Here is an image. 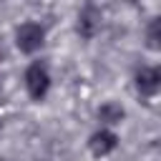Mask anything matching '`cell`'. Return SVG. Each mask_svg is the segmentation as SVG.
<instances>
[{"label": "cell", "instance_id": "cell-7", "mask_svg": "<svg viewBox=\"0 0 161 161\" xmlns=\"http://www.w3.org/2000/svg\"><path fill=\"white\" fill-rule=\"evenodd\" d=\"M146 40H148V48L151 50H158V18H153L146 28Z\"/></svg>", "mask_w": 161, "mask_h": 161}, {"label": "cell", "instance_id": "cell-1", "mask_svg": "<svg viewBox=\"0 0 161 161\" xmlns=\"http://www.w3.org/2000/svg\"><path fill=\"white\" fill-rule=\"evenodd\" d=\"M25 91L33 101H43L50 91V73L43 60H33L25 70Z\"/></svg>", "mask_w": 161, "mask_h": 161}, {"label": "cell", "instance_id": "cell-3", "mask_svg": "<svg viewBox=\"0 0 161 161\" xmlns=\"http://www.w3.org/2000/svg\"><path fill=\"white\" fill-rule=\"evenodd\" d=\"M101 25H103V15H101V10H98L93 3H86L83 10L78 13V25H75L78 35H80L83 40H93V38L98 35Z\"/></svg>", "mask_w": 161, "mask_h": 161}, {"label": "cell", "instance_id": "cell-4", "mask_svg": "<svg viewBox=\"0 0 161 161\" xmlns=\"http://www.w3.org/2000/svg\"><path fill=\"white\" fill-rule=\"evenodd\" d=\"M136 80V91L141 98H153L161 88V70L156 65H141L133 75Z\"/></svg>", "mask_w": 161, "mask_h": 161}, {"label": "cell", "instance_id": "cell-6", "mask_svg": "<svg viewBox=\"0 0 161 161\" xmlns=\"http://www.w3.org/2000/svg\"><path fill=\"white\" fill-rule=\"evenodd\" d=\"M123 116H126L123 106H121V103H113V101H108V103H103V106L98 108V121L106 123V126H116V123H121Z\"/></svg>", "mask_w": 161, "mask_h": 161}, {"label": "cell", "instance_id": "cell-5", "mask_svg": "<svg viewBox=\"0 0 161 161\" xmlns=\"http://www.w3.org/2000/svg\"><path fill=\"white\" fill-rule=\"evenodd\" d=\"M116 146H118V136L113 131H108V128H98V131H93L88 136V148L98 158L101 156H108L111 151H116Z\"/></svg>", "mask_w": 161, "mask_h": 161}, {"label": "cell", "instance_id": "cell-2", "mask_svg": "<svg viewBox=\"0 0 161 161\" xmlns=\"http://www.w3.org/2000/svg\"><path fill=\"white\" fill-rule=\"evenodd\" d=\"M43 43H45V28L43 25H38V23H23V25H18V30H15V45H18V50L20 53H35V50H40L43 48Z\"/></svg>", "mask_w": 161, "mask_h": 161}]
</instances>
